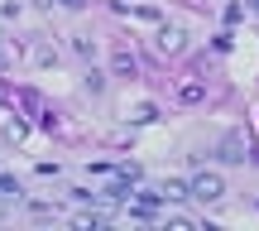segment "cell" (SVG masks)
<instances>
[{"instance_id":"4fadbf2b","label":"cell","mask_w":259,"mask_h":231,"mask_svg":"<svg viewBox=\"0 0 259 231\" xmlns=\"http://www.w3.org/2000/svg\"><path fill=\"white\" fill-rule=\"evenodd\" d=\"M0 197H10V203H15V197H19V183H15V178H10V174H0Z\"/></svg>"},{"instance_id":"6da1fadb","label":"cell","mask_w":259,"mask_h":231,"mask_svg":"<svg viewBox=\"0 0 259 231\" xmlns=\"http://www.w3.org/2000/svg\"><path fill=\"white\" fill-rule=\"evenodd\" d=\"M187 197H197L202 207H216V203L226 197V178H221V174H211V169H202V174L187 183Z\"/></svg>"},{"instance_id":"277c9868","label":"cell","mask_w":259,"mask_h":231,"mask_svg":"<svg viewBox=\"0 0 259 231\" xmlns=\"http://www.w3.org/2000/svg\"><path fill=\"white\" fill-rule=\"evenodd\" d=\"M178 102L183 106H202L206 102V82L202 77H183V82H178Z\"/></svg>"},{"instance_id":"7a4b0ae2","label":"cell","mask_w":259,"mask_h":231,"mask_svg":"<svg viewBox=\"0 0 259 231\" xmlns=\"http://www.w3.org/2000/svg\"><path fill=\"white\" fill-rule=\"evenodd\" d=\"M245 154H250V135H245V130H226V135L216 140V159H221V164H245Z\"/></svg>"},{"instance_id":"7c38bea8","label":"cell","mask_w":259,"mask_h":231,"mask_svg":"<svg viewBox=\"0 0 259 231\" xmlns=\"http://www.w3.org/2000/svg\"><path fill=\"white\" fill-rule=\"evenodd\" d=\"M72 53L77 58H92V34H72Z\"/></svg>"},{"instance_id":"5b68a950","label":"cell","mask_w":259,"mask_h":231,"mask_svg":"<svg viewBox=\"0 0 259 231\" xmlns=\"http://www.w3.org/2000/svg\"><path fill=\"white\" fill-rule=\"evenodd\" d=\"M154 193H158V203H187V183L183 178H163Z\"/></svg>"},{"instance_id":"30bf717a","label":"cell","mask_w":259,"mask_h":231,"mask_svg":"<svg viewBox=\"0 0 259 231\" xmlns=\"http://www.w3.org/2000/svg\"><path fill=\"white\" fill-rule=\"evenodd\" d=\"M24 135H29V125H24V120H10V125H5V140H10V145H19Z\"/></svg>"},{"instance_id":"9c48e42d","label":"cell","mask_w":259,"mask_h":231,"mask_svg":"<svg viewBox=\"0 0 259 231\" xmlns=\"http://www.w3.org/2000/svg\"><path fill=\"white\" fill-rule=\"evenodd\" d=\"M29 58H34L38 68H48V63H53V48H48V44H34V48H29Z\"/></svg>"},{"instance_id":"5bb4252c","label":"cell","mask_w":259,"mask_h":231,"mask_svg":"<svg viewBox=\"0 0 259 231\" xmlns=\"http://www.w3.org/2000/svg\"><path fill=\"white\" fill-rule=\"evenodd\" d=\"M58 5H63V10H82L87 0H58Z\"/></svg>"},{"instance_id":"9a60e30c","label":"cell","mask_w":259,"mask_h":231,"mask_svg":"<svg viewBox=\"0 0 259 231\" xmlns=\"http://www.w3.org/2000/svg\"><path fill=\"white\" fill-rule=\"evenodd\" d=\"M10 207H15V203H10V197H0V217H10Z\"/></svg>"},{"instance_id":"e0dca14e","label":"cell","mask_w":259,"mask_h":231,"mask_svg":"<svg viewBox=\"0 0 259 231\" xmlns=\"http://www.w3.org/2000/svg\"><path fill=\"white\" fill-rule=\"evenodd\" d=\"M0 63H5V48H0Z\"/></svg>"},{"instance_id":"8fae6325","label":"cell","mask_w":259,"mask_h":231,"mask_svg":"<svg viewBox=\"0 0 259 231\" xmlns=\"http://www.w3.org/2000/svg\"><path fill=\"white\" fill-rule=\"evenodd\" d=\"M29 217H38V222H53L58 207H53V203H34V207H29Z\"/></svg>"},{"instance_id":"52a82bcc","label":"cell","mask_w":259,"mask_h":231,"mask_svg":"<svg viewBox=\"0 0 259 231\" xmlns=\"http://www.w3.org/2000/svg\"><path fill=\"white\" fill-rule=\"evenodd\" d=\"M130 120H135V125H149V120H158V106L154 102H139L135 111H130Z\"/></svg>"},{"instance_id":"ba28073f","label":"cell","mask_w":259,"mask_h":231,"mask_svg":"<svg viewBox=\"0 0 259 231\" xmlns=\"http://www.w3.org/2000/svg\"><path fill=\"white\" fill-rule=\"evenodd\" d=\"M82 87H87V92L96 96V92H106V77L96 73V68H87V77H82Z\"/></svg>"},{"instance_id":"3957f363","label":"cell","mask_w":259,"mask_h":231,"mask_svg":"<svg viewBox=\"0 0 259 231\" xmlns=\"http://www.w3.org/2000/svg\"><path fill=\"white\" fill-rule=\"evenodd\" d=\"M154 48H158V53H163V58H178V53H183V48H187V34H183V29H158V34H154Z\"/></svg>"},{"instance_id":"8992f818","label":"cell","mask_w":259,"mask_h":231,"mask_svg":"<svg viewBox=\"0 0 259 231\" xmlns=\"http://www.w3.org/2000/svg\"><path fill=\"white\" fill-rule=\"evenodd\" d=\"M111 73H115V77H135V73H139V63H135L130 48H115V53H111Z\"/></svg>"},{"instance_id":"2e32d148","label":"cell","mask_w":259,"mask_h":231,"mask_svg":"<svg viewBox=\"0 0 259 231\" xmlns=\"http://www.w3.org/2000/svg\"><path fill=\"white\" fill-rule=\"evenodd\" d=\"M250 10H254V15H259V0H250Z\"/></svg>"}]
</instances>
